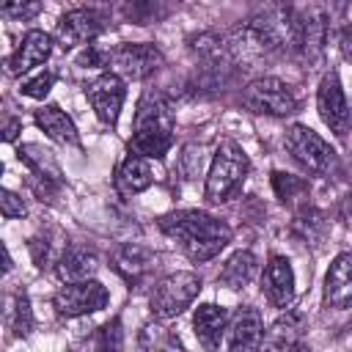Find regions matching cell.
Segmentation results:
<instances>
[{
	"mask_svg": "<svg viewBox=\"0 0 352 352\" xmlns=\"http://www.w3.org/2000/svg\"><path fill=\"white\" fill-rule=\"evenodd\" d=\"M300 336H302V314L300 311H286L264 333L261 352H292L300 344Z\"/></svg>",
	"mask_w": 352,
	"mask_h": 352,
	"instance_id": "e0dca14e",
	"label": "cell"
},
{
	"mask_svg": "<svg viewBox=\"0 0 352 352\" xmlns=\"http://www.w3.org/2000/svg\"><path fill=\"white\" fill-rule=\"evenodd\" d=\"M0 212H3L6 220H14V217H22L28 209H25V201H22L16 192L3 190V192H0Z\"/></svg>",
	"mask_w": 352,
	"mask_h": 352,
	"instance_id": "4316f807",
	"label": "cell"
},
{
	"mask_svg": "<svg viewBox=\"0 0 352 352\" xmlns=\"http://www.w3.org/2000/svg\"><path fill=\"white\" fill-rule=\"evenodd\" d=\"M16 319H19V324H16V333L28 336L33 322H30V305H28V297H25V294L19 297V305H16Z\"/></svg>",
	"mask_w": 352,
	"mask_h": 352,
	"instance_id": "f1b7e54d",
	"label": "cell"
},
{
	"mask_svg": "<svg viewBox=\"0 0 352 352\" xmlns=\"http://www.w3.org/2000/svg\"><path fill=\"white\" fill-rule=\"evenodd\" d=\"M192 327H195V338L206 352H217L220 341L228 330V311L223 305L214 302H204L195 308L192 314Z\"/></svg>",
	"mask_w": 352,
	"mask_h": 352,
	"instance_id": "9a60e30c",
	"label": "cell"
},
{
	"mask_svg": "<svg viewBox=\"0 0 352 352\" xmlns=\"http://www.w3.org/2000/svg\"><path fill=\"white\" fill-rule=\"evenodd\" d=\"M256 272H258L256 256H253L250 250H236V253L223 264V270H220V275H217V283L226 286V289H231V292H239V289H245V286L256 278Z\"/></svg>",
	"mask_w": 352,
	"mask_h": 352,
	"instance_id": "d6986e66",
	"label": "cell"
},
{
	"mask_svg": "<svg viewBox=\"0 0 352 352\" xmlns=\"http://www.w3.org/2000/svg\"><path fill=\"white\" fill-rule=\"evenodd\" d=\"M110 66H113V74H118V77L143 80L162 66V52H160V47L146 44V41L121 44L110 52Z\"/></svg>",
	"mask_w": 352,
	"mask_h": 352,
	"instance_id": "9c48e42d",
	"label": "cell"
},
{
	"mask_svg": "<svg viewBox=\"0 0 352 352\" xmlns=\"http://www.w3.org/2000/svg\"><path fill=\"white\" fill-rule=\"evenodd\" d=\"M261 292L267 294V300L275 308H289L294 300V270L289 264V258L283 256H272L264 267L261 275Z\"/></svg>",
	"mask_w": 352,
	"mask_h": 352,
	"instance_id": "4fadbf2b",
	"label": "cell"
},
{
	"mask_svg": "<svg viewBox=\"0 0 352 352\" xmlns=\"http://www.w3.org/2000/svg\"><path fill=\"white\" fill-rule=\"evenodd\" d=\"M96 270H99V258L94 250H85V248H72L58 258V275L63 283L94 280Z\"/></svg>",
	"mask_w": 352,
	"mask_h": 352,
	"instance_id": "ac0fdd59",
	"label": "cell"
},
{
	"mask_svg": "<svg viewBox=\"0 0 352 352\" xmlns=\"http://www.w3.org/2000/svg\"><path fill=\"white\" fill-rule=\"evenodd\" d=\"M50 55H52V38L44 30H28L22 44L8 58V72L11 74H25V72L36 69L38 63H44Z\"/></svg>",
	"mask_w": 352,
	"mask_h": 352,
	"instance_id": "2e32d148",
	"label": "cell"
},
{
	"mask_svg": "<svg viewBox=\"0 0 352 352\" xmlns=\"http://www.w3.org/2000/svg\"><path fill=\"white\" fill-rule=\"evenodd\" d=\"M160 352H184V346H182L173 336H168V338H165V344L160 346Z\"/></svg>",
	"mask_w": 352,
	"mask_h": 352,
	"instance_id": "4dcf8cb0",
	"label": "cell"
},
{
	"mask_svg": "<svg viewBox=\"0 0 352 352\" xmlns=\"http://www.w3.org/2000/svg\"><path fill=\"white\" fill-rule=\"evenodd\" d=\"M96 352H124V333H121V322L113 319L99 330V341H96Z\"/></svg>",
	"mask_w": 352,
	"mask_h": 352,
	"instance_id": "603a6c76",
	"label": "cell"
},
{
	"mask_svg": "<svg viewBox=\"0 0 352 352\" xmlns=\"http://www.w3.org/2000/svg\"><path fill=\"white\" fill-rule=\"evenodd\" d=\"M264 322L256 308H239L226 330V352H261Z\"/></svg>",
	"mask_w": 352,
	"mask_h": 352,
	"instance_id": "7c38bea8",
	"label": "cell"
},
{
	"mask_svg": "<svg viewBox=\"0 0 352 352\" xmlns=\"http://www.w3.org/2000/svg\"><path fill=\"white\" fill-rule=\"evenodd\" d=\"M198 292H201V278L195 272H170L162 280H157V286L151 289L148 308L160 319H173L192 305Z\"/></svg>",
	"mask_w": 352,
	"mask_h": 352,
	"instance_id": "277c9868",
	"label": "cell"
},
{
	"mask_svg": "<svg viewBox=\"0 0 352 352\" xmlns=\"http://www.w3.org/2000/svg\"><path fill=\"white\" fill-rule=\"evenodd\" d=\"M272 184H275L280 201L292 198V192H302L305 190V182H300L297 176H289V173H272Z\"/></svg>",
	"mask_w": 352,
	"mask_h": 352,
	"instance_id": "d4e9b609",
	"label": "cell"
},
{
	"mask_svg": "<svg viewBox=\"0 0 352 352\" xmlns=\"http://www.w3.org/2000/svg\"><path fill=\"white\" fill-rule=\"evenodd\" d=\"M324 305L336 311L352 308V253H338L324 275Z\"/></svg>",
	"mask_w": 352,
	"mask_h": 352,
	"instance_id": "5bb4252c",
	"label": "cell"
},
{
	"mask_svg": "<svg viewBox=\"0 0 352 352\" xmlns=\"http://www.w3.org/2000/svg\"><path fill=\"white\" fill-rule=\"evenodd\" d=\"M154 182V173H151V162L140 154H126L121 168H118V184L124 192H143L148 184Z\"/></svg>",
	"mask_w": 352,
	"mask_h": 352,
	"instance_id": "44dd1931",
	"label": "cell"
},
{
	"mask_svg": "<svg viewBox=\"0 0 352 352\" xmlns=\"http://www.w3.org/2000/svg\"><path fill=\"white\" fill-rule=\"evenodd\" d=\"M160 228L179 242V248L192 258V261H209L214 258L228 242H231V228L228 223L198 212V209H179L170 212L160 220Z\"/></svg>",
	"mask_w": 352,
	"mask_h": 352,
	"instance_id": "6da1fadb",
	"label": "cell"
},
{
	"mask_svg": "<svg viewBox=\"0 0 352 352\" xmlns=\"http://www.w3.org/2000/svg\"><path fill=\"white\" fill-rule=\"evenodd\" d=\"M242 102H245L248 110L264 113V116H292L297 110V96L278 77H258V80H253L245 88Z\"/></svg>",
	"mask_w": 352,
	"mask_h": 352,
	"instance_id": "8992f818",
	"label": "cell"
},
{
	"mask_svg": "<svg viewBox=\"0 0 352 352\" xmlns=\"http://www.w3.org/2000/svg\"><path fill=\"white\" fill-rule=\"evenodd\" d=\"M201 168H204V151L195 148V146H184V154H182V170L187 179H195L201 176Z\"/></svg>",
	"mask_w": 352,
	"mask_h": 352,
	"instance_id": "484cf974",
	"label": "cell"
},
{
	"mask_svg": "<svg viewBox=\"0 0 352 352\" xmlns=\"http://www.w3.org/2000/svg\"><path fill=\"white\" fill-rule=\"evenodd\" d=\"M36 124L47 132V138H52L55 143H69V146H74L77 143V126H74V121L58 107V104H44V107H38L36 110Z\"/></svg>",
	"mask_w": 352,
	"mask_h": 352,
	"instance_id": "ffe728a7",
	"label": "cell"
},
{
	"mask_svg": "<svg viewBox=\"0 0 352 352\" xmlns=\"http://www.w3.org/2000/svg\"><path fill=\"white\" fill-rule=\"evenodd\" d=\"M283 146L286 151L311 173H327L336 162V151L330 148V143L324 138H319L311 126L305 124H292L286 129V138H283Z\"/></svg>",
	"mask_w": 352,
	"mask_h": 352,
	"instance_id": "5b68a950",
	"label": "cell"
},
{
	"mask_svg": "<svg viewBox=\"0 0 352 352\" xmlns=\"http://www.w3.org/2000/svg\"><path fill=\"white\" fill-rule=\"evenodd\" d=\"M85 96L96 113V118L107 126H113L121 116V107H124V96H126V88L121 82L118 74L107 72V74H99L88 88H85Z\"/></svg>",
	"mask_w": 352,
	"mask_h": 352,
	"instance_id": "30bf717a",
	"label": "cell"
},
{
	"mask_svg": "<svg viewBox=\"0 0 352 352\" xmlns=\"http://www.w3.org/2000/svg\"><path fill=\"white\" fill-rule=\"evenodd\" d=\"M173 110L160 94H146L135 113V129H132V151L140 157L162 160L168 148L173 146Z\"/></svg>",
	"mask_w": 352,
	"mask_h": 352,
	"instance_id": "7a4b0ae2",
	"label": "cell"
},
{
	"mask_svg": "<svg viewBox=\"0 0 352 352\" xmlns=\"http://www.w3.org/2000/svg\"><path fill=\"white\" fill-rule=\"evenodd\" d=\"M341 52H344L346 60H352V28H346L341 33Z\"/></svg>",
	"mask_w": 352,
	"mask_h": 352,
	"instance_id": "f546056e",
	"label": "cell"
},
{
	"mask_svg": "<svg viewBox=\"0 0 352 352\" xmlns=\"http://www.w3.org/2000/svg\"><path fill=\"white\" fill-rule=\"evenodd\" d=\"M316 110H319L324 126L336 138H346L349 135V129H352V113H349V104H346L341 80H338L336 72H330V74L322 77L319 91H316Z\"/></svg>",
	"mask_w": 352,
	"mask_h": 352,
	"instance_id": "ba28073f",
	"label": "cell"
},
{
	"mask_svg": "<svg viewBox=\"0 0 352 352\" xmlns=\"http://www.w3.org/2000/svg\"><path fill=\"white\" fill-rule=\"evenodd\" d=\"M41 11V3H8L3 6V16H14V19H28L36 16Z\"/></svg>",
	"mask_w": 352,
	"mask_h": 352,
	"instance_id": "83f0119b",
	"label": "cell"
},
{
	"mask_svg": "<svg viewBox=\"0 0 352 352\" xmlns=\"http://www.w3.org/2000/svg\"><path fill=\"white\" fill-rule=\"evenodd\" d=\"M110 294L99 280H80V283H66L55 292L52 305L60 316H85V314H96L107 305Z\"/></svg>",
	"mask_w": 352,
	"mask_h": 352,
	"instance_id": "52a82bcc",
	"label": "cell"
},
{
	"mask_svg": "<svg viewBox=\"0 0 352 352\" xmlns=\"http://www.w3.org/2000/svg\"><path fill=\"white\" fill-rule=\"evenodd\" d=\"M52 82H55V74H52V72H36L33 77L22 80L19 91H22L25 96H30V99H44V96L50 94Z\"/></svg>",
	"mask_w": 352,
	"mask_h": 352,
	"instance_id": "cb8c5ba5",
	"label": "cell"
},
{
	"mask_svg": "<svg viewBox=\"0 0 352 352\" xmlns=\"http://www.w3.org/2000/svg\"><path fill=\"white\" fill-rule=\"evenodd\" d=\"M151 264V256H148V250H143V248H138V245H124L118 253H116V270L124 275V278H138L146 267Z\"/></svg>",
	"mask_w": 352,
	"mask_h": 352,
	"instance_id": "7402d4cb",
	"label": "cell"
},
{
	"mask_svg": "<svg viewBox=\"0 0 352 352\" xmlns=\"http://www.w3.org/2000/svg\"><path fill=\"white\" fill-rule=\"evenodd\" d=\"M104 30V14L96 8H74L66 11L55 28V36L63 47H77L94 41Z\"/></svg>",
	"mask_w": 352,
	"mask_h": 352,
	"instance_id": "8fae6325",
	"label": "cell"
},
{
	"mask_svg": "<svg viewBox=\"0 0 352 352\" xmlns=\"http://www.w3.org/2000/svg\"><path fill=\"white\" fill-rule=\"evenodd\" d=\"M248 173H250V160L242 151V146L236 140H223L217 146L209 173H206V201L226 204L245 184Z\"/></svg>",
	"mask_w": 352,
	"mask_h": 352,
	"instance_id": "3957f363",
	"label": "cell"
}]
</instances>
